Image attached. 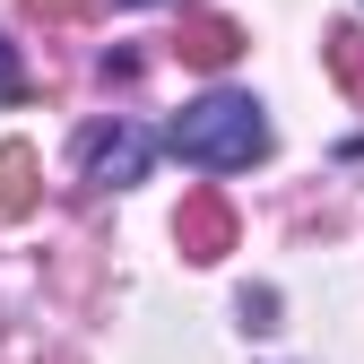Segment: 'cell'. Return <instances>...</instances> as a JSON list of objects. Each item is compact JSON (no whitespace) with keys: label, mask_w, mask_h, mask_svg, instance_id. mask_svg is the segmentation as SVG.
<instances>
[{"label":"cell","mask_w":364,"mask_h":364,"mask_svg":"<svg viewBox=\"0 0 364 364\" xmlns=\"http://www.w3.org/2000/svg\"><path fill=\"white\" fill-rule=\"evenodd\" d=\"M165 148H173L182 165H200V173H243V165L269 156V113H260V96L217 87V96H200V105L173 113Z\"/></svg>","instance_id":"obj_1"},{"label":"cell","mask_w":364,"mask_h":364,"mask_svg":"<svg viewBox=\"0 0 364 364\" xmlns=\"http://www.w3.org/2000/svg\"><path fill=\"white\" fill-rule=\"evenodd\" d=\"M148 156H156L148 130H139V122H113V130H96V139H87V182L122 191V182H139V173H148Z\"/></svg>","instance_id":"obj_2"},{"label":"cell","mask_w":364,"mask_h":364,"mask_svg":"<svg viewBox=\"0 0 364 364\" xmlns=\"http://www.w3.org/2000/svg\"><path fill=\"white\" fill-rule=\"evenodd\" d=\"M173 243H182V260H225L235 252V208H225L217 191H191L182 217H173Z\"/></svg>","instance_id":"obj_3"},{"label":"cell","mask_w":364,"mask_h":364,"mask_svg":"<svg viewBox=\"0 0 364 364\" xmlns=\"http://www.w3.org/2000/svg\"><path fill=\"white\" fill-rule=\"evenodd\" d=\"M235 53H243V26L235 18H191V26H182V61H191V70H225Z\"/></svg>","instance_id":"obj_4"},{"label":"cell","mask_w":364,"mask_h":364,"mask_svg":"<svg viewBox=\"0 0 364 364\" xmlns=\"http://www.w3.org/2000/svg\"><path fill=\"white\" fill-rule=\"evenodd\" d=\"M35 182H43L35 173V148L26 139H0V217H26L35 208Z\"/></svg>","instance_id":"obj_5"},{"label":"cell","mask_w":364,"mask_h":364,"mask_svg":"<svg viewBox=\"0 0 364 364\" xmlns=\"http://www.w3.org/2000/svg\"><path fill=\"white\" fill-rule=\"evenodd\" d=\"M321 53H330V70H338L347 96H364V26H330V35H321Z\"/></svg>","instance_id":"obj_6"},{"label":"cell","mask_w":364,"mask_h":364,"mask_svg":"<svg viewBox=\"0 0 364 364\" xmlns=\"http://www.w3.org/2000/svg\"><path fill=\"white\" fill-rule=\"evenodd\" d=\"M26 18H43V26H78V18H96V0H26Z\"/></svg>","instance_id":"obj_7"},{"label":"cell","mask_w":364,"mask_h":364,"mask_svg":"<svg viewBox=\"0 0 364 364\" xmlns=\"http://www.w3.org/2000/svg\"><path fill=\"white\" fill-rule=\"evenodd\" d=\"M0 96H18V53L0 43Z\"/></svg>","instance_id":"obj_8"},{"label":"cell","mask_w":364,"mask_h":364,"mask_svg":"<svg viewBox=\"0 0 364 364\" xmlns=\"http://www.w3.org/2000/svg\"><path fill=\"white\" fill-rule=\"evenodd\" d=\"M130 9H148V0H130Z\"/></svg>","instance_id":"obj_9"}]
</instances>
